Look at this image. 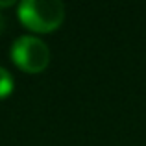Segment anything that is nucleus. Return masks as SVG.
Wrapping results in <instances>:
<instances>
[{"label": "nucleus", "instance_id": "obj_1", "mask_svg": "<svg viewBox=\"0 0 146 146\" xmlns=\"http://www.w3.org/2000/svg\"><path fill=\"white\" fill-rule=\"evenodd\" d=\"M19 19L26 28L46 33L65 19V6L59 0H24L19 6Z\"/></svg>", "mask_w": 146, "mask_h": 146}, {"label": "nucleus", "instance_id": "obj_2", "mask_svg": "<svg viewBox=\"0 0 146 146\" xmlns=\"http://www.w3.org/2000/svg\"><path fill=\"white\" fill-rule=\"evenodd\" d=\"M11 59L21 70L24 72H37L44 70L50 61V50L44 41L33 35H22L11 46Z\"/></svg>", "mask_w": 146, "mask_h": 146}, {"label": "nucleus", "instance_id": "obj_3", "mask_svg": "<svg viewBox=\"0 0 146 146\" xmlns=\"http://www.w3.org/2000/svg\"><path fill=\"white\" fill-rule=\"evenodd\" d=\"M13 91V78L4 67H0V98H6Z\"/></svg>", "mask_w": 146, "mask_h": 146}, {"label": "nucleus", "instance_id": "obj_4", "mask_svg": "<svg viewBox=\"0 0 146 146\" xmlns=\"http://www.w3.org/2000/svg\"><path fill=\"white\" fill-rule=\"evenodd\" d=\"M4 26H6V21H4V19H2V17H0V30H2V28H4Z\"/></svg>", "mask_w": 146, "mask_h": 146}]
</instances>
